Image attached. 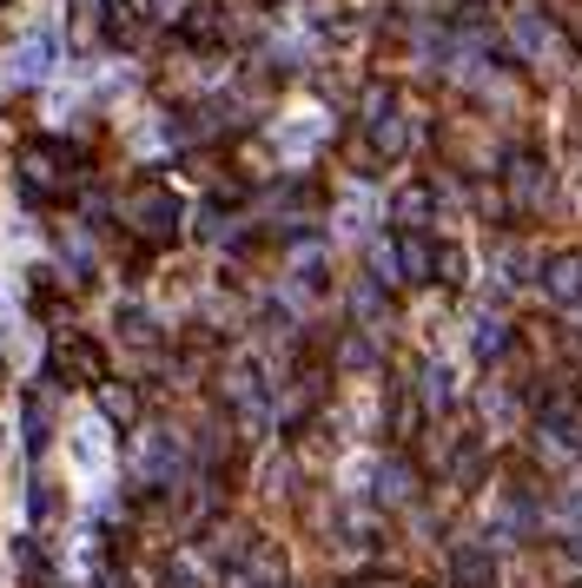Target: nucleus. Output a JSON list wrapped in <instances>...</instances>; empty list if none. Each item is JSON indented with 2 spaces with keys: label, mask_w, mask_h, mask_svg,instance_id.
Returning a JSON list of instances; mask_svg holds the SVG:
<instances>
[{
  "label": "nucleus",
  "mask_w": 582,
  "mask_h": 588,
  "mask_svg": "<svg viewBox=\"0 0 582 588\" xmlns=\"http://www.w3.org/2000/svg\"><path fill=\"white\" fill-rule=\"evenodd\" d=\"M47 60H53V40H47V34L21 40V53H14V79H40V73H47Z\"/></svg>",
  "instance_id": "nucleus-1"
},
{
  "label": "nucleus",
  "mask_w": 582,
  "mask_h": 588,
  "mask_svg": "<svg viewBox=\"0 0 582 588\" xmlns=\"http://www.w3.org/2000/svg\"><path fill=\"white\" fill-rule=\"evenodd\" d=\"M100 403H107V416H133V397H126V390H107Z\"/></svg>",
  "instance_id": "nucleus-2"
}]
</instances>
